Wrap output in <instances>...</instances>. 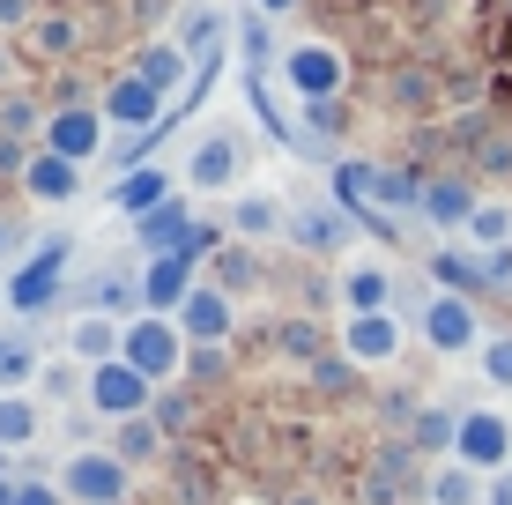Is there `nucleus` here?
Listing matches in <instances>:
<instances>
[{
    "label": "nucleus",
    "mask_w": 512,
    "mask_h": 505,
    "mask_svg": "<svg viewBox=\"0 0 512 505\" xmlns=\"http://www.w3.org/2000/svg\"><path fill=\"white\" fill-rule=\"evenodd\" d=\"M67 260H75V238H45V246L8 275V290H0V298H8L15 312H45L52 298H60V283H67Z\"/></svg>",
    "instance_id": "f257e3e1"
},
{
    "label": "nucleus",
    "mask_w": 512,
    "mask_h": 505,
    "mask_svg": "<svg viewBox=\"0 0 512 505\" xmlns=\"http://www.w3.org/2000/svg\"><path fill=\"white\" fill-rule=\"evenodd\" d=\"M119 357H127L134 372H149V379H171L186 364V327L164 320V312H134L127 320V350Z\"/></svg>",
    "instance_id": "f03ea898"
},
{
    "label": "nucleus",
    "mask_w": 512,
    "mask_h": 505,
    "mask_svg": "<svg viewBox=\"0 0 512 505\" xmlns=\"http://www.w3.org/2000/svg\"><path fill=\"white\" fill-rule=\"evenodd\" d=\"M149 402H156V379L134 372L127 357H112V364L90 372V409L97 416H119V424H127V416H149Z\"/></svg>",
    "instance_id": "7ed1b4c3"
},
{
    "label": "nucleus",
    "mask_w": 512,
    "mask_h": 505,
    "mask_svg": "<svg viewBox=\"0 0 512 505\" xmlns=\"http://www.w3.org/2000/svg\"><path fill=\"white\" fill-rule=\"evenodd\" d=\"M453 461H468L475 476H505V461H512V424H505L498 409H461Z\"/></svg>",
    "instance_id": "20e7f679"
},
{
    "label": "nucleus",
    "mask_w": 512,
    "mask_h": 505,
    "mask_svg": "<svg viewBox=\"0 0 512 505\" xmlns=\"http://www.w3.org/2000/svg\"><path fill=\"white\" fill-rule=\"evenodd\" d=\"M60 491L75 505H127V461L82 446V454H67V468H60Z\"/></svg>",
    "instance_id": "39448f33"
},
{
    "label": "nucleus",
    "mask_w": 512,
    "mask_h": 505,
    "mask_svg": "<svg viewBox=\"0 0 512 505\" xmlns=\"http://www.w3.org/2000/svg\"><path fill=\"white\" fill-rule=\"evenodd\" d=\"M193 268H201V253H164L141 268V312H164V320H179V305L193 298Z\"/></svg>",
    "instance_id": "423d86ee"
},
{
    "label": "nucleus",
    "mask_w": 512,
    "mask_h": 505,
    "mask_svg": "<svg viewBox=\"0 0 512 505\" xmlns=\"http://www.w3.org/2000/svg\"><path fill=\"white\" fill-rule=\"evenodd\" d=\"M134 238H141V253L149 260H164V253H201V223H193V208L171 194L164 208H149V216H134Z\"/></svg>",
    "instance_id": "0eeeda50"
},
{
    "label": "nucleus",
    "mask_w": 512,
    "mask_h": 505,
    "mask_svg": "<svg viewBox=\"0 0 512 505\" xmlns=\"http://www.w3.org/2000/svg\"><path fill=\"white\" fill-rule=\"evenodd\" d=\"M45 149L67 156V164H90V156L104 149V112L97 104H60V112L45 119Z\"/></svg>",
    "instance_id": "6e6552de"
},
{
    "label": "nucleus",
    "mask_w": 512,
    "mask_h": 505,
    "mask_svg": "<svg viewBox=\"0 0 512 505\" xmlns=\"http://www.w3.org/2000/svg\"><path fill=\"white\" fill-rule=\"evenodd\" d=\"M164 90H156V82H141V75H127V82H112V90H104V119H112V127H127V134H156L164 127Z\"/></svg>",
    "instance_id": "1a4fd4ad"
},
{
    "label": "nucleus",
    "mask_w": 512,
    "mask_h": 505,
    "mask_svg": "<svg viewBox=\"0 0 512 505\" xmlns=\"http://www.w3.org/2000/svg\"><path fill=\"white\" fill-rule=\"evenodd\" d=\"M282 75H290V90L305 97V104H320V97H342V52L334 45H297L290 60H282Z\"/></svg>",
    "instance_id": "9d476101"
},
{
    "label": "nucleus",
    "mask_w": 512,
    "mask_h": 505,
    "mask_svg": "<svg viewBox=\"0 0 512 505\" xmlns=\"http://www.w3.org/2000/svg\"><path fill=\"white\" fill-rule=\"evenodd\" d=\"M423 342L438 357H468L475 350V305L468 298H431L423 305Z\"/></svg>",
    "instance_id": "9b49d317"
},
{
    "label": "nucleus",
    "mask_w": 512,
    "mask_h": 505,
    "mask_svg": "<svg viewBox=\"0 0 512 505\" xmlns=\"http://www.w3.org/2000/svg\"><path fill=\"white\" fill-rule=\"evenodd\" d=\"M179 327L193 350H223V335H231V290H193V298L179 305Z\"/></svg>",
    "instance_id": "f8f14e48"
},
{
    "label": "nucleus",
    "mask_w": 512,
    "mask_h": 505,
    "mask_svg": "<svg viewBox=\"0 0 512 505\" xmlns=\"http://www.w3.org/2000/svg\"><path fill=\"white\" fill-rule=\"evenodd\" d=\"M342 350H349V364H394L401 320H394V312H357V320L342 327Z\"/></svg>",
    "instance_id": "ddd939ff"
},
{
    "label": "nucleus",
    "mask_w": 512,
    "mask_h": 505,
    "mask_svg": "<svg viewBox=\"0 0 512 505\" xmlns=\"http://www.w3.org/2000/svg\"><path fill=\"white\" fill-rule=\"evenodd\" d=\"M119 350H127V327H119L112 312H82V320H75V335H67V357H75V364H90V372H97V364H112Z\"/></svg>",
    "instance_id": "4468645a"
},
{
    "label": "nucleus",
    "mask_w": 512,
    "mask_h": 505,
    "mask_svg": "<svg viewBox=\"0 0 512 505\" xmlns=\"http://www.w3.org/2000/svg\"><path fill=\"white\" fill-rule=\"evenodd\" d=\"M475 208H483V201H475L468 179H423V216H431L438 231H468Z\"/></svg>",
    "instance_id": "2eb2a0df"
},
{
    "label": "nucleus",
    "mask_w": 512,
    "mask_h": 505,
    "mask_svg": "<svg viewBox=\"0 0 512 505\" xmlns=\"http://www.w3.org/2000/svg\"><path fill=\"white\" fill-rule=\"evenodd\" d=\"M349 231H357V216L349 208H305V216L290 223V238L305 253H334V246H349Z\"/></svg>",
    "instance_id": "dca6fc26"
},
{
    "label": "nucleus",
    "mask_w": 512,
    "mask_h": 505,
    "mask_svg": "<svg viewBox=\"0 0 512 505\" xmlns=\"http://www.w3.org/2000/svg\"><path fill=\"white\" fill-rule=\"evenodd\" d=\"M416 461H423V454H416L409 439H401V446H386V454L372 461V498H379V505H401V498L416 491Z\"/></svg>",
    "instance_id": "f3484780"
},
{
    "label": "nucleus",
    "mask_w": 512,
    "mask_h": 505,
    "mask_svg": "<svg viewBox=\"0 0 512 505\" xmlns=\"http://www.w3.org/2000/svg\"><path fill=\"white\" fill-rule=\"evenodd\" d=\"M231 179H238V142L231 134H208V142L193 149V164H186V186L216 194V186H231Z\"/></svg>",
    "instance_id": "a211bd4d"
},
{
    "label": "nucleus",
    "mask_w": 512,
    "mask_h": 505,
    "mask_svg": "<svg viewBox=\"0 0 512 505\" xmlns=\"http://www.w3.org/2000/svg\"><path fill=\"white\" fill-rule=\"evenodd\" d=\"M134 75L141 82H156V90H179V82H193V60H186V45H171V38H156V45H141L134 52Z\"/></svg>",
    "instance_id": "6ab92c4d"
},
{
    "label": "nucleus",
    "mask_w": 512,
    "mask_h": 505,
    "mask_svg": "<svg viewBox=\"0 0 512 505\" xmlns=\"http://www.w3.org/2000/svg\"><path fill=\"white\" fill-rule=\"evenodd\" d=\"M23 186H30V201H75L82 164H67V156L38 149V156H30V171H23Z\"/></svg>",
    "instance_id": "aec40b11"
},
{
    "label": "nucleus",
    "mask_w": 512,
    "mask_h": 505,
    "mask_svg": "<svg viewBox=\"0 0 512 505\" xmlns=\"http://www.w3.org/2000/svg\"><path fill=\"white\" fill-rule=\"evenodd\" d=\"M164 201H171V171H156V164H141L112 186V208H127V216H149V208H164Z\"/></svg>",
    "instance_id": "412c9836"
},
{
    "label": "nucleus",
    "mask_w": 512,
    "mask_h": 505,
    "mask_svg": "<svg viewBox=\"0 0 512 505\" xmlns=\"http://www.w3.org/2000/svg\"><path fill=\"white\" fill-rule=\"evenodd\" d=\"M179 45H186V60H193V67L216 60V52L231 45V15H223V8H193V15H186V30H179Z\"/></svg>",
    "instance_id": "4be33fe9"
},
{
    "label": "nucleus",
    "mask_w": 512,
    "mask_h": 505,
    "mask_svg": "<svg viewBox=\"0 0 512 505\" xmlns=\"http://www.w3.org/2000/svg\"><path fill=\"white\" fill-rule=\"evenodd\" d=\"M231 231H238V238H282V231H290V216H282L275 194H245V201L231 208Z\"/></svg>",
    "instance_id": "5701e85b"
},
{
    "label": "nucleus",
    "mask_w": 512,
    "mask_h": 505,
    "mask_svg": "<svg viewBox=\"0 0 512 505\" xmlns=\"http://www.w3.org/2000/svg\"><path fill=\"white\" fill-rule=\"evenodd\" d=\"M431 275H438V283H446V298H468V290H483L490 283V268H483V260H475V253H431Z\"/></svg>",
    "instance_id": "b1692460"
},
{
    "label": "nucleus",
    "mask_w": 512,
    "mask_h": 505,
    "mask_svg": "<svg viewBox=\"0 0 512 505\" xmlns=\"http://www.w3.org/2000/svg\"><path fill=\"white\" fill-rule=\"evenodd\" d=\"M342 298H349V320L357 312H394V283H386V268H349Z\"/></svg>",
    "instance_id": "393cba45"
},
{
    "label": "nucleus",
    "mask_w": 512,
    "mask_h": 505,
    "mask_svg": "<svg viewBox=\"0 0 512 505\" xmlns=\"http://www.w3.org/2000/svg\"><path fill=\"white\" fill-rule=\"evenodd\" d=\"M453 439H461V416L453 409H416V424H409L416 454H453Z\"/></svg>",
    "instance_id": "a878e982"
},
{
    "label": "nucleus",
    "mask_w": 512,
    "mask_h": 505,
    "mask_svg": "<svg viewBox=\"0 0 512 505\" xmlns=\"http://www.w3.org/2000/svg\"><path fill=\"white\" fill-rule=\"evenodd\" d=\"M431 505H483V476H475L468 461L431 468Z\"/></svg>",
    "instance_id": "bb28decb"
},
{
    "label": "nucleus",
    "mask_w": 512,
    "mask_h": 505,
    "mask_svg": "<svg viewBox=\"0 0 512 505\" xmlns=\"http://www.w3.org/2000/svg\"><path fill=\"white\" fill-rule=\"evenodd\" d=\"M38 439V402H30V394H0V446H30Z\"/></svg>",
    "instance_id": "cd10ccee"
},
{
    "label": "nucleus",
    "mask_w": 512,
    "mask_h": 505,
    "mask_svg": "<svg viewBox=\"0 0 512 505\" xmlns=\"http://www.w3.org/2000/svg\"><path fill=\"white\" fill-rule=\"evenodd\" d=\"M119 461H149V454H164V424H149V416H127V424H119V446H112Z\"/></svg>",
    "instance_id": "c85d7f7f"
},
{
    "label": "nucleus",
    "mask_w": 512,
    "mask_h": 505,
    "mask_svg": "<svg viewBox=\"0 0 512 505\" xmlns=\"http://www.w3.org/2000/svg\"><path fill=\"white\" fill-rule=\"evenodd\" d=\"M468 238L483 253H498V246H512V208H498V201H483L475 208V223H468Z\"/></svg>",
    "instance_id": "c756f323"
},
{
    "label": "nucleus",
    "mask_w": 512,
    "mask_h": 505,
    "mask_svg": "<svg viewBox=\"0 0 512 505\" xmlns=\"http://www.w3.org/2000/svg\"><path fill=\"white\" fill-rule=\"evenodd\" d=\"M38 387L52 402H75V394H90V364H52V372H38Z\"/></svg>",
    "instance_id": "7c9ffc66"
},
{
    "label": "nucleus",
    "mask_w": 512,
    "mask_h": 505,
    "mask_svg": "<svg viewBox=\"0 0 512 505\" xmlns=\"http://www.w3.org/2000/svg\"><path fill=\"white\" fill-rule=\"evenodd\" d=\"M45 119H38V104H23V97H8L0 104V134H15V142H30V134H38Z\"/></svg>",
    "instance_id": "2f4dec72"
},
{
    "label": "nucleus",
    "mask_w": 512,
    "mask_h": 505,
    "mask_svg": "<svg viewBox=\"0 0 512 505\" xmlns=\"http://www.w3.org/2000/svg\"><path fill=\"white\" fill-rule=\"evenodd\" d=\"M483 372H490V387H505V394H512V335L483 342Z\"/></svg>",
    "instance_id": "473e14b6"
},
{
    "label": "nucleus",
    "mask_w": 512,
    "mask_h": 505,
    "mask_svg": "<svg viewBox=\"0 0 512 505\" xmlns=\"http://www.w3.org/2000/svg\"><path fill=\"white\" fill-rule=\"evenodd\" d=\"M238 38H245V60H253V75H260V60H268V15H245Z\"/></svg>",
    "instance_id": "72a5a7b5"
},
{
    "label": "nucleus",
    "mask_w": 512,
    "mask_h": 505,
    "mask_svg": "<svg viewBox=\"0 0 512 505\" xmlns=\"http://www.w3.org/2000/svg\"><path fill=\"white\" fill-rule=\"evenodd\" d=\"M23 171H30V149L15 134H0V179H23Z\"/></svg>",
    "instance_id": "f704fd0d"
},
{
    "label": "nucleus",
    "mask_w": 512,
    "mask_h": 505,
    "mask_svg": "<svg viewBox=\"0 0 512 505\" xmlns=\"http://www.w3.org/2000/svg\"><path fill=\"white\" fill-rule=\"evenodd\" d=\"M67 491H60V483H38V476H30V483H15V505H60Z\"/></svg>",
    "instance_id": "c9c22d12"
},
{
    "label": "nucleus",
    "mask_w": 512,
    "mask_h": 505,
    "mask_svg": "<svg viewBox=\"0 0 512 505\" xmlns=\"http://www.w3.org/2000/svg\"><path fill=\"white\" fill-rule=\"evenodd\" d=\"M282 350H290V357H312V350H320V327H282Z\"/></svg>",
    "instance_id": "e433bc0d"
},
{
    "label": "nucleus",
    "mask_w": 512,
    "mask_h": 505,
    "mask_svg": "<svg viewBox=\"0 0 512 505\" xmlns=\"http://www.w3.org/2000/svg\"><path fill=\"white\" fill-rule=\"evenodd\" d=\"M305 119H312L320 134H334V127H342V104H334V97H320V104H305Z\"/></svg>",
    "instance_id": "4c0bfd02"
},
{
    "label": "nucleus",
    "mask_w": 512,
    "mask_h": 505,
    "mask_svg": "<svg viewBox=\"0 0 512 505\" xmlns=\"http://www.w3.org/2000/svg\"><path fill=\"white\" fill-rule=\"evenodd\" d=\"M483 268H490V283H498V290H512V246H498V253L483 260Z\"/></svg>",
    "instance_id": "58836bf2"
},
{
    "label": "nucleus",
    "mask_w": 512,
    "mask_h": 505,
    "mask_svg": "<svg viewBox=\"0 0 512 505\" xmlns=\"http://www.w3.org/2000/svg\"><path fill=\"white\" fill-rule=\"evenodd\" d=\"M38 45H45V52H67V45H75V30H67V23H45Z\"/></svg>",
    "instance_id": "ea45409f"
},
{
    "label": "nucleus",
    "mask_w": 512,
    "mask_h": 505,
    "mask_svg": "<svg viewBox=\"0 0 512 505\" xmlns=\"http://www.w3.org/2000/svg\"><path fill=\"white\" fill-rule=\"evenodd\" d=\"M0 23H23V0H0Z\"/></svg>",
    "instance_id": "a19ab883"
},
{
    "label": "nucleus",
    "mask_w": 512,
    "mask_h": 505,
    "mask_svg": "<svg viewBox=\"0 0 512 505\" xmlns=\"http://www.w3.org/2000/svg\"><path fill=\"white\" fill-rule=\"evenodd\" d=\"M15 350H23V342H0V379H8V364H15Z\"/></svg>",
    "instance_id": "79ce46f5"
},
{
    "label": "nucleus",
    "mask_w": 512,
    "mask_h": 505,
    "mask_svg": "<svg viewBox=\"0 0 512 505\" xmlns=\"http://www.w3.org/2000/svg\"><path fill=\"white\" fill-rule=\"evenodd\" d=\"M490 505H512V476L498 483V491H490Z\"/></svg>",
    "instance_id": "37998d69"
},
{
    "label": "nucleus",
    "mask_w": 512,
    "mask_h": 505,
    "mask_svg": "<svg viewBox=\"0 0 512 505\" xmlns=\"http://www.w3.org/2000/svg\"><path fill=\"white\" fill-rule=\"evenodd\" d=\"M282 8H297V0H260V15H282Z\"/></svg>",
    "instance_id": "c03bdc74"
},
{
    "label": "nucleus",
    "mask_w": 512,
    "mask_h": 505,
    "mask_svg": "<svg viewBox=\"0 0 512 505\" xmlns=\"http://www.w3.org/2000/svg\"><path fill=\"white\" fill-rule=\"evenodd\" d=\"M8 246H15V231H8V223H0V253H8Z\"/></svg>",
    "instance_id": "a18cd8bd"
},
{
    "label": "nucleus",
    "mask_w": 512,
    "mask_h": 505,
    "mask_svg": "<svg viewBox=\"0 0 512 505\" xmlns=\"http://www.w3.org/2000/svg\"><path fill=\"white\" fill-rule=\"evenodd\" d=\"M0 505H15V483H0Z\"/></svg>",
    "instance_id": "49530a36"
}]
</instances>
